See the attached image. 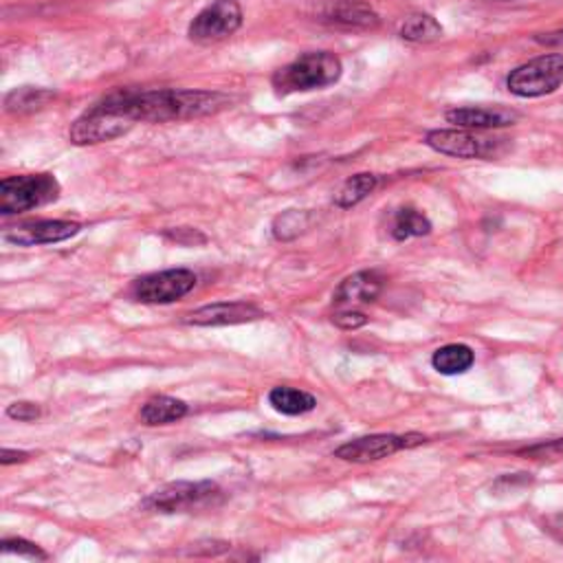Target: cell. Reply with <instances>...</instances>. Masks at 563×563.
Masks as SVG:
<instances>
[{"label":"cell","mask_w":563,"mask_h":563,"mask_svg":"<svg viewBox=\"0 0 563 563\" xmlns=\"http://www.w3.org/2000/svg\"><path fill=\"white\" fill-rule=\"evenodd\" d=\"M3 552L5 554H21L27 559H47V552L40 550L36 543L25 541V539H3Z\"/></svg>","instance_id":"cb8c5ba5"},{"label":"cell","mask_w":563,"mask_h":563,"mask_svg":"<svg viewBox=\"0 0 563 563\" xmlns=\"http://www.w3.org/2000/svg\"><path fill=\"white\" fill-rule=\"evenodd\" d=\"M265 317V313L247 302H221V304H210L203 306L195 313L187 315V324L192 326H234V324H245V321H256Z\"/></svg>","instance_id":"7c38bea8"},{"label":"cell","mask_w":563,"mask_h":563,"mask_svg":"<svg viewBox=\"0 0 563 563\" xmlns=\"http://www.w3.org/2000/svg\"><path fill=\"white\" fill-rule=\"evenodd\" d=\"M341 78V60L330 51L304 54L291 64L282 67L273 75V86L278 93H300L315 91L335 84Z\"/></svg>","instance_id":"7a4b0ae2"},{"label":"cell","mask_w":563,"mask_h":563,"mask_svg":"<svg viewBox=\"0 0 563 563\" xmlns=\"http://www.w3.org/2000/svg\"><path fill=\"white\" fill-rule=\"evenodd\" d=\"M60 197V183L51 174L8 176L0 183V214L12 216L43 208Z\"/></svg>","instance_id":"3957f363"},{"label":"cell","mask_w":563,"mask_h":563,"mask_svg":"<svg viewBox=\"0 0 563 563\" xmlns=\"http://www.w3.org/2000/svg\"><path fill=\"white\" fill-rule=\"evenodd\" d=\"M243 25V10L238 0H214L190 25V38L199 45H214L234 36Z\"/></svg>","instance_id":"8992f818"},{"label":"cell","mask_w":563,"mask_h":563,"mask_svg":"<svg viewBox=\"0 0 563 563\" xmlns=\"http://www.w3.org/2000/svg\"><path fill=\"white\" fill-rule=\"evenodd\" d=\"M56 95L47 89H34V86H23L12 91L5 97V108L8 113H34L45 108Z\"/></svg>","instance_id":"ffe728a7"},{"label":"cell","mask_w":563,"mask_h":563,"mask_svg":"<svg viewBox=\"0 0 563 563\" xmlns=\"http://www.w3.org/2000/svg\"><path fill=\"white\" fill-rule=\"evenodd\" d=\"M232 104V97L210 91H117L99 102L102 108L128 121H174L214 115Z\"/></svg>","instance_id":"6da1fadb"},{"label":"cell","mask_w":563,"mask_h":563,"mask_svg":"<svg viewBox=\"0 0 563 563\" xmlns=\"http://www.w3.org/2000/svg\"><path fill=\"white\" fill-rule=\"evenodd\" d=\"M197 286V275L190 269H169L150 273L132 284V297L141 304H172Z\"/></svg>","instance_id":"52a82bcc"},{"label":"cell","mask_w":563,"mask_h":563,"mask_svg":"<svg viewBox=\"0 0 563 563\" xmlns=\"http://www.w3.org/2000/svg\"><path fill=\"white\" fill-rule=\"evenodd\" d=\"M399 36L406 43L427 45V43H436L443 38V27L436 19H432L427 14H414V16L406 19V23L399 30Z\"/></svg>","instance_id":"d6986e66"},{"label":"cell","mask_w":563,"mask_h":563,"mask_svg":"<svg viewBox=\"0 0 563 563\" xmlns=\"http://www.w3.org/2000/svg\"><path fill=\"white\" fill-rule=\"evenodd\" d=\"M269 403L273 406L275 412L280 414H286V417H302V414H308L315 410L317 401L313 395L304 392V390H295V388H289V386H280V388H273L271 395H269Z\"/></svg>","instance_id":"2e32d148"},{"label":"cell","mask_w":563,"mask_h":563,"mask_svg":"<svg viewBox=\"0 0 563 563\" xmlns=\"http://www.w3.org/2000/svg\"><path fill=\"white\" fill-rule=\"evenodd\" d=\"M374 187H377V176L367 174V172L356 174V176H352V178H348V180L343 183V187L339 190L335 203H337L339 208H343V210L354 208V206H359L367 195L374 192Z\"/></svg>","instance_id":"44dd1931"},{"label":"cell","mask_w":563,"mask_h":563,"mask_svg":"<svg viewBox=\"0 0 563 563\" xmlns=\"http://www.w3.org/2000/svg\"><path fill=\"white\" fill-rule=\"evenodd\" d=\"M82 225L71 221H38L21 225L5 234V241L19 247H34V245H51L62 243L78 236Z\"/></svg>","instance_id":"30bf717a"},{"label":"cell","mask_w":563,"mask_h":563,"mask_svg":"<svg viewBox=\"0 0 563 563\" xmlns=\"http://www.w3.org/2000/svg\"><path fill=\"white\" fill-rule=\"evenodd\" d=\"M491 3H513V0H491Z\"/></svg>","instance_id":"f546056e"},{"label":"cell","mask_w":563,"mask_h":563,"mask_svg":"<svg viewBox=\"0 0 563 563\" xmlns=\"http://www.w3.org/2000/svg\"><path fill=\"white\" fill-rule=\"evenodd\" d=\"M8 417L14 421H21V423H32V421L40 419V408L36 403L21 401V403H14L8 408Z\"/></svg>","instance_id":"484cf974"},{"label":"cell","mask_w":563,"mask_h":563,"mask_svg":"<svg viewBox=\"0 0 563 563\" xmlns=\"http://www.w3.org/2000/svg\"><path fill=\"white\" fill-rule=\"evenodd\" d=\"M384 291V278L377 271H361L345 278L332 300L339 308H356L363 304H372Z\"/></svg>","instance_id":"4fadbf2b"},{"label":"cell","mask_w":563,"mask_h":563,"mask_svg":"<svg viewBox=\"0 0 563 563\" xmlns=\"http://www.w3.org/2000/svg\"><path fill=\"white\" fill-rule=\"evenodd\" d=\"M500 141L502 139L484 137V134H478L467 128L432 130L425 137V143L432 150H436L441 154L458 156V159H491L500 152Z\"/></svg>","instance_id":"ba28073f"},{"label":"cell","mask_w":563,"mask_h":563,"mask_svg":"<svg viewBox=\"0 0 563 563\" xmlns=\"http://www.w3.org/2000/svg\"><path fill=\"white\" fill-rule=\"evenodd\" d=\"M447 121L467 128V130H489V128H504L517 121V115L504 108H489V106H465L454 108L447 113Z\"/></svg>","instance_id":"5bb4252c"},{"label":"cell","mask_w":563,"mask_h":563,"mask_svg":"<svg viewBox=\"0 0 563 563\" xmlns=\"http://www.w3.org/2000/svg\"><path fill=\"white\" fill-rule=\"evenodd\" d=\"M332 324L343 330H356L367 324V317L356 308H341L339 313L332 315Z\"/></svg>","instance_id":"d4e9b609"},{"label":"cell","mask_w":563,"mask_h":563,"mask_svg":"<svg viewBox=\"0 0 563 563\" xmlns=\"http://www.w3.org/2000/svg\"><path fill=\"white\" fill-rule=\"evenodd\" d=\"M476 361V354L469 345L465 343H449L443 345L434 352L432 363L441 374H447V377H454V374H465Z\"/></svg>","instance_id":"ac0fdd59"},{"label":"cell","mask_w":563,"mask_h":563,"mask_svg":"<svg viewBox=\"0 0 563 563\" xmlns=\"http://www.w3.org/2000/svg\"><path fill=\"white\" fill-rule=\"evenodd\" d=\"M563 451V441H554L550 445H539V447H532V449H526L524 454L526 456H537V458H543V456H556Z\"/></svg>","instance_id":"4316f807"},{"label":"cell","mask_w":563,"mask_h":563,"mask_svg":"<svg viewBox=\"0 0 563 563\" xmlns=\"http://www.w3.org/2000/svg\"><path fill=\"white\" fill-rule=\"evenodd\" d=\"M430 232H432V223L421 212H417L412 208H406V210L397 212L395 223H392V236L397 241H410V238L427 236Z\"/></svg>","instance_id":"7402d4cb"},{"label":"cell","mask_w":563,"mask_h":563,"mask_svg":"<svg viewBox=\"0 0 563 563\" xmlns=\"http://www.w3.org/2000/svg\"><path fill=\"white\" fill-rule=\"evenodd\" d=\"M506 86L517 97H541L563 86V56H541L517 67Z\"/></svg>","instance_id":"5b68a950"},{"label":"cell","mask_w":563,"mask_h":563,"mask_svg":"<svg viewBox=\"0 0 563 563\" xmlns=\"http://www.w3.org/2000/svg\"><path fill=\"white\" fill-rule=\"evenodd\" d=\"M330 25L343 30H374L379 27V14L374 12L363 0H339L330 5L324 14Z\"/></svg>","instance_id":"9a60e30c"},{"label":"cell","mask_w":563,"mask_h":563,"mask_svg":"<svg viewBox=\"0 0 563 563\" xmlns=\"http://www.w3.org/2000/svg\"><path fill=\"white\" fill-rule=\"evenodd\" d=\"M27 458H30V454H25V451H12V449H3V454H0V462H3V467L14 465V462H25Z\"/></svg>","instance_id":"83f0119b"},{"label":"cell","mask_w":563,"mask_h":563,"mask_svg":"<svg viewBox=\"0 0 563 563\" xmlns=\"http://www.w3.org/2000/svg\"><path fill=\"white\" fill-rule=\"evenodd\" d=\"M310 223V216L306 212H286L282 214L275 223H273V234L278 241H291L295 236H300Z\"/></svg>","instance_id":"603a6c76"},{"label":"cell","mask_w":563,"mask_h":563,"mask_svg":"<svg viewBox=\"0 0 563 563\" xmlns=\"http://www.w3.org/2000/svg\"><path fill=\"white\" fill-rule=\"evenodd\" d=\"M399 449H406L403 436L374 434V436H363V438L341 445L335 451V456L345 462H374V460H382V458L397 454Z\"/></svg>","instance_id":"8fae6325"},{"label":"cell","mask_w":563,"mask_h":563,"mask_svg":"<svg viewBox=\"0 0 563 563\" xmlns=\"http://www.w3.org/2000/svg\"><path fill=\"white\" fill-rule=\"evenodd\" d=\"M539 43L543 45H556V43H563V32H556V34H548L543 38H537Z\"/></svg>","instance_id":"f1b7e54d"},{"label":"cell","mask_w":563,"mask_h":563,"mask_svg":"<svg viewBox=\"0 0 563 563\" xmlns=\"http://www.w3.org/2000/svg\"><path fill=\"white\" fill-rule=\"evenodd\" d=\"M134 124L128 121L126 117L110 113L102 108L99 104L86 110L73 126H71V141L75 145H89V143H102V141H113L128 132Z\"/></svg>","instance_id":"9c48e42d"},{"label":"cell","mask_w":563,"mask_h":563,"mask_svg":"<svg viewBox=\"0 0 563 563\" xmlns=\"http://www.w3.org/2000/svg\"><path fill=\"white\" fill-rule=\"evenodd\" d=\"M183 417H187V406L178 399H172V397H154L150 399L143 408H141V414L139 419L154 427V425H169V423H176L180 421Z\"/></svg>","instance_id":"e0dca14e"},{"label":"cell","mask_w":563,"mask_h":563,"mask_svg":"<svg viewBox=\"0 0 563 563\" xmlns=\"http://www.w3.org/2000/svg\"><path fill=\"white\" fill-rule=\"evenodd\" d=\"M223 500V491L214 482H174L143 500L145 511L154 513H187L214 506Z\"/></svg>","instance_id":"277c9868"}]
</instances>
